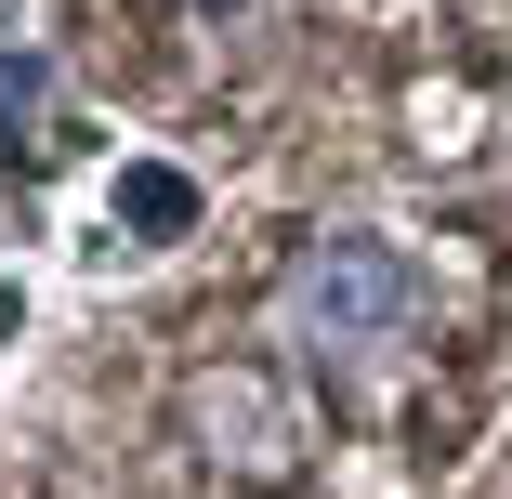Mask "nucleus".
Here are the masks:
<instances>
[{"label": "nucleus", "mask_w": 512, "mask_h": 499, "mask_svg": "<svg viewBox=\"0 0 512 499\" xmlns=\"http://www.w3.org/2000/svg\"><path fill=\"white\" fill-rule=\"evenodd\" d=\"M14 342H27V276L0 263V355H14Z\"/></svg>", "instance_id": "nucleus-5"}, {"label": "nucleus", "mask_w": 512, "mask_h": 499, "mask_svg": "<svg viewBox=\"0 0 512 499\" xmlns=\"http://www.w3.org/2000/svg\"><path fill=\"white\" fill-rule=\"evenodd\" d=\"M14 27H27V0H0V53H27V40H14Z\"/></svg>", "instance_id": "nucleus-6"}, {"label": "nucleus", "mask_w": 512, "mask_h": 499, "mask_svg": "<svg viewBox=\"0 0 512 499\" xmlns=\"http://www.w3.org/2000/svg\"><path fill=\"white\" fill-rule=\"evenodd\" d=\"M421 303H434V276L407 263L394 237H368V224L302 237V250H289V276H276V329H289L302 355H329V368L394 355L407 329H421Z\"/></svg>", "instance_id": "nucleus-1"}, {"label": "nucleus", "mask_w": 512, "mask_h": 499, "mask_svg": "<svg viewBox=\"0 0 512 499\" xmlns=\"http://www.w3.org/2000/svg\"><path fill=\"white\" fill-rule=\"evenodd\" d=\"M171 237H197V171L119 158V171H106V237H92L79 263H145V250H171Z\"/></svg>", "instance_id": "nucleus-2"}, {"label": "nucleus", "mask_w": 512, "mask_h": 499, "mask_svg": "<svg viewBox=\"0 0 512 499\" xmlns=\"http://www.w3.org/2000/svg\"><path fill=\"white\" fill-rule=\"evenodd\" d=\"M40 119H53V66L40 53H0V171L40 158Z\"/></svg>", "instance_id": "nucleus-4"}, {"label": "nucleus", "mask_w": 512, "mask_h": 499, "mask_svg": "<svg viewBox=\"0 0 512 499\" xmlns=\"http://www.w3.org/2000/svg\"><path fill=\"white\" fill-rule=\"evenodd\" d=\"M184 421L211 434V460H237V473H276V460H289V408H276L250 368H211V381L184 394Z\"/></svg>", "instance_id": "nucleus-3"}, {"label": "nucleus", "mask_w": 512, "mask_h": 499, "mask_svg": "<svg viewBox=\"0 0 512 499\" xmlns=\"http://www.w3.org/2000/svg\"><path fill=\"white\" fill-rule=\"evenodd\" d=\"M197 14H237V0H197Z\"/></svg>", "instance_id": "nucleus-7"}]
</instances>
